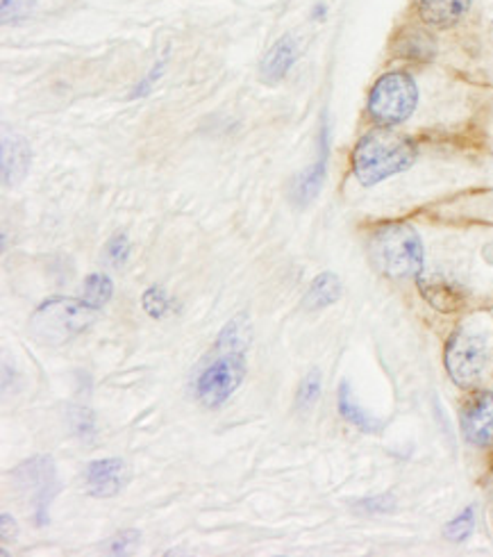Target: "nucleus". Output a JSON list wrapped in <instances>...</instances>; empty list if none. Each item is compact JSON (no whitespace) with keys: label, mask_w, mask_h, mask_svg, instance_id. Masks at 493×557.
Masks as SVG:
<instances>
[{"label":"nucleus","mask_w":493,"mask_h":557,"mask_svg":"<svg viewBox=\"0 0 493 557\" xmlns=\"http://www.w3.org/2000/svg\"><path fill=\"white\" fill-rule=\"evenodd\" d=\"M250 344V323L246 314L232 319L214 346V358L205 364L194 383L196 398L205 408H221L235 394L248 371L246 348Z\"/></svg>","instance_id":"f257e3e1"},{"label":"nucleus","mask_w":493,"mask_h":557,"mask_svg":"<svg viewBox=\"0 0 493 557\" xmlns=\"http://www.w3.org/2000/svg\"><path fill=\"white\" fill-rule=\"evenodd\" d=\"M417 160V141L396 128H380V125L361 137L350 153L353 175L361 187L382 185L394 175L409 171Z\"/></svg>","instance_id":"f03ea898"},{"label":"nucleus","mask_w":493,"mask_h":557,"mask_svg":"<svg viewBox=\"0 0 493 557\" xmlns=\"http://www.w3.org/2000/svg\"><path fill=\"white\" fill-rule=\"evenodd\" d=\"M369 256L386 277H419L426 264V248L417 227L405 221L378 225L369 237Z\"/></svg>","instance_id":"7ed1b4c3"},{"label":"nucleus","mask_w":493,"mask_h":557,"mask_svg":"<svg viewBox=\"0 0 493 557\" xmlns=\"http://www.w3.org/2000/svg\"><path fill=\"white\" fill-rule=\"evenodd\" d=\"M446 371L461 389L480 387L493 364V348L484 325L473 321L459 325L446 344Z\"/></svg>","instance_id":"20e7f679"},{"label":"nucleus","mask_w":493,"mask_h":557,"mask_svg":"<svg viewBox=\"0 0 493 557\" xmlns=\"http://www.w3.org/2000/svg\"><path fill=\"white\" fill-rule=\"evenodd\" d=\"M421 89L409 71H389L373 83L367 100L369 119L380 128H400L419 110Z\"/></svg>","instance_id":"39448f33"},{"label":"nucleus","mask_w":493,"mask_h":557,"mask_svg":"<svg viewBox=\"0 0 493 557\" xmlns=\"http://www.w3.org/2000/svg\"><path fill=\"white\" fill-rule=\"evenodd\" d=\"M98 308L87 300L75 298H50L33 314L30 331L48 346H64L94 325Z\"/></svg>","instance_id":"423d86ee"},{"label":"nucleus","mask_w":493,"mask_h":557,"mask_svg":"<svg viewBox=\"0 0 493 557\" xmlns=\"http://www.w3.org/2000/svg\"><path fill=\"white\" fill-rule=\"evenodd\" d=\"M459 421L466 442L480 448L493 446V392H476L466 398Z\"/></svg>","instance_id":"0eeeda50"},{"label":"nucleus","mask_w":493,"mask_h":557,"mask_svg":"<svg viewBox=\"0 0 493 557\" xmlns=\"http://www.w3.org/2000/svg\"><path fill=\"white\" fill-rule=\"evenodd\" d=\"M16 475L21 480V485L33 494L39 523H46L48 505L58 492V478H56L53 462H50L48 458H35L33 462H25Z\"/></svg>","instance_id":"6e6552de"},{"label":"nucleus","mask_w":493,"mask_h":557,"mask_svg":"<svg viewBox=\"0 0 493 557\" xmlns=\"http://www.w3.org/2000/svg\"><path fill=\"white\" fill-rule=\"evenodd\" d=\"M476 0H411L414 14L430 30H451L469 16Z\"/></svg>","instance_id":"1a4fd4ad"},{"label":"nucleus","mask_w":493,"mask_h":557,"mask_svg":"<svg viewBox=\"0 0 493 557\" xmlns=\"http://www.w3.org/2000/svg\"><path fill=\"white\" fill-rule=\"evenodd\" d=\"M419 289L430 306L441 314L459 312L466 308V302H469V294L464 292V287L441 273L419 275Z\"/></svg>","instance_id":"9d476101"},{"label":"nucleus","mask_w":493,"mask_h":557,"mask_svg":"<svg viewBox=\"0 0 493 557\" xmlns=\"http://www.w3.org/2000/svg\"><path fill=\"white\" fill-rule=\"evenodd\" d=\"M87 492L96 498H112L116 496L127 483V467L119 458L98 460L87 467L85 473Z\"/></svg>","instance_id":"9b49d317"},{"label":"nucleus","mask_w":493,"mask_h":557,"mask_svg":"<svg viewBox=\"0 0 493 557\" xmlns=\"http://www.w3.org/2000/svg\"><path fill=\"white\" fill-rule=\"evenodd\" d=\"M0 162H3V185L16 187L25 175L30 171L33 164V150L28 139L19 133H3V150H0Z\"/></svg>","instance_id":"f8f14e48"},{"label":"nucleus","mask_w":493,"mask_h":557,"mask_svg":"<svg viewBox=\"0 0 493 557\" xmlns=\"http://www.w3.org/2000/svg\"><path fill=\"white\" fill-rule=\"evenodd\" d=\"M394 55L407 62H430L436 55V41L426 25H405L392 41Z\"/></svg>","instance_id":"ddd939ff"},{"label":"nucleus","mask_w":493,"mask_h":557,"mask_svg":"<svg viewBox=\"0 0 493 557\" xmlns=\"http://www.w3.org/2000/svg\"><path fill=\"white\" fill-rule=\"evenodd\" d=\"M298 50H300L298 39H294L292 35L282 37V39L269 50L264 62H262V81L269 83V85L280 83V81L284 78V75H287V73L292 71V66L296 64Z\"/></svg>","instance_id":"4468645a"},{"label":"nucleus","mask_w":493,"mask_h":557,"mask_svg":"<svg viewBox=\"0 0 493 557\" xmlns=\"http://www.w3.org/2000/svg\"><path fill=\"white\" fill-rule=\"evenodd\" d=\"M328 128H323L321 133V150H319V158L317 162L311 164L300 178L298 183L294 185V200L298 202V206H307L309 200H315L317 194L321 191V185L325 181V171H328Z\"/></svg>","instance_id":"2eb2a0df"},{"label":"nucleus","mask_w":493,"mask_h":557,"mask_svg":"<svg viewBox=\"0 0 493 557\" xmlns=\"http://www.w3.org/2000/svg\"><path fill=\"white\" fill-rule=\"evenodd\" d=\"M342 296V283L340 277H336L334 273H321L315 277V283L309 285L307 289V296L303 300L305 310L315 312V310H323L328 306H332V302L340 300Z\"/></svg>","instance_id":"dca6fc26"},{"label":"nucleus","mask_w":493,"mask_h":557,"mask_svg":"<svg viewBox=\"0 0 493 557\" xmlns=\"http://www.w3.org/2000/svg\"><path fill=\"white\" fill-rule=\"evenodd\" d=\"M340 412H342V417H344L348 423H353L355 428H359L361 433H378V430L382 428V423H380L378 419H373L371 414H367V412L361 410L359 405L355 403L348 383H342V387H340Z\"/></svg>","instance_id":"f3484780"},{"label":"nucleus","mask_w":493,"mask_h":557,"mask_svg":"<svg viewBox=\"0 0 493 557\" xmlns=\"http://www.w3.org/2000/svg\"><path fill=\"white\" fill-rule=\"evenodd\" d=\"M112 294H114V285H112V281H110L108 275L91 273L87 281H85V296H83V300H87L91 308L100 310L112 298Z\"/></svg>","instance_id":"a211bd4d"},{"label":"nucleus","mask_w":493,"mask_h":557,"mask_svg":"<svg viewBox=\"0 0 493 557\" xmlns=\"http://www.w3.org/2000/svg\"><path fill=\"white\" fill-rule=\"evenodd\" d=\"M473 528H476V510H473V508H466L459 517H455V519L446 525V537H448L451 542L461 544V542H466V540L471 537Z\"/></svg>","instance_id":"6ab92c4d"},{"label":"nucleus","mask_w":493,"mask_h":557,"mask_svg":"<svg viewBox=\"0 0 493 557\" xmlns=\"http://www.w3.org/2000/svg\"><path fill=\"white\" fill-rule=\"evenodd\" d=\"M141 306L144 310L152 317V319H160L169 312L171 308V298L167 296V292L162 287H150L144 298H141Z\"/></svg>","instance_id":"aec40b11"},{"label":"nucleus","mask_w":493,"mask_h":557,"mask_svg":"<svg viewBox=\"0 0 493 557\" xmlns=\"http://www.w3.org/2000/svg\"><path fill=\"white\" fill-rule=\"evenodd\" d=\"M37 5V0H3V23H19L28 18Z\"/></svg>","instance_id":"412c9836"},{"label":"nucleus","mask_w":493,"mask_h":557,"mask_svg":"<svg viewBox=\"0 0 493 557\" xmlns=\"http://www.w3.org/2000/svg\"><path fill=\"white\" fill-rule=\"evenodd\" d=\"M319 394H321V373L319 371H311L303 380V385L298 389V405H300V408H309L311 403H317Z\"/></svg>","instance_id":"4be33fe9"},{"label":"nucleus","mask_w":493,"mask_h":557,"mask_svg":"<svg viewBox=\"0 0 493 557\" xmlns=\"http://www.w3.org/2000/svg\"><path fill=\"white\" fill-rule=\"evenodd\" d=\"M108 256H110V260H112L114 267H121V264L127 260V256H130V242H127L125 235H116V237L108 244Z\"/></svg>","instance_id":"5701e85b"},{"label":"nucleus","mask_w":493,"mask_h":557,"mask_svg":"<svg viewBox=\"0 0 493 557\" xmlns=\"http://www.w3.org/2000/svg\"><path fill=\"white\" fill-rule=\"evenodd\" d=\"M139 542V535L135 533V530H125V533H121L112 544H110V553L119 555V553H125L130 546Z\"/></svg>","instance_id":"b1692460"},{"label":"nucleus","mask_w":493,"mask_h":557,"mask_svg":"<svg viewBox=\"0 0 493 557\" xmlns=\"http://www.w3.org/2000/svg\"><path fill=\"white\" fill-rule=\"evenodd\" d=\"M394 498L392 496H380V498H369V500H365L361 503V508H367V510H371V512H389L394 508Z\"/></svg>","instance_id":"393cba45"},{"label":"nucleus","mask_w":493,"mask_h":557,"mask_svg":"<svg viewBox=\"0 0 493 557\" xmlns=\"http://www.w3.org/2000/svg\"><path fill=\"white\" fill-rule=\"evenodd\" d=\"M162 69H164V62H162L160 66H155V69L150 71V75H148V78H146V81H144V83H141V85H139V87L135 89V96H146V91L150 89V85H152L155 81H158V78H160V73H162Z\"/></svg>","instance_id":"a878e982"},{"label":"nucleus","mask_w":493,"mask_h":557,"mask_svg":"<svg viewBox=\"0 0 493 557\" xmlns=\"http://www.w3.org/2000/svg\"><path fill=\"white\" fill-rule=\"evenodd\" d=\"M325 12H328L325 5H317V8H315V16H325Z\"/></svg>","instance_id":"bb28decb"}]
</instances>
